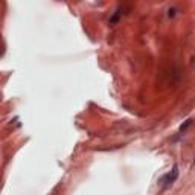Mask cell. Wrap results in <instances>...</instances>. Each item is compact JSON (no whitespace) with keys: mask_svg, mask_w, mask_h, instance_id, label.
I'll return each instance as SVG.
<instances>
[{"mask_svg":"<svg viewBox=\"0 0 195 195\" xmlns=\"http://www.w3.org/2000/svg\"><path fill=\"white\" fill-rule=\"evenodd\" d=\"M177 177H178V168H177V166H174L171 172H168L165 177L162 178V183H163V186H165V188H169V186H171V184H172V183L177 180Z\"/></svg>","mask_w":195,"mask_h":195,"instance_id":"6da1fadb","label":"cell"},{"mask_svg":"<svg viewBox=\"0 0 195 195\" xmlns=\"http://www.w3.org/2000/svg\"><path fill=\"white\" fill-rule=\"evenodd\" d=\"M191 124H192V119H188V121H186V124H184V125H181V126H180V133L186 131V128H188V126H189Z\"/></svg>","mask_w":195,"mask_h":195,"instance_id":"7a4b0ae2","label":"cell"},{"mask_svg":"<svg viewBox=\"0 0 195 195\" xmlns=\"http://www.w3.org/2000/svg\"><path fill=\"white\" fill-rule=\"evenodd\" d=\"M175 11H177L175 8H169V9H168V17H174V16H175Z\"/></svg>","mask_w":195,"mask_h":195,"instance_id":"3957f363","label":"cell"}]
</instances>
